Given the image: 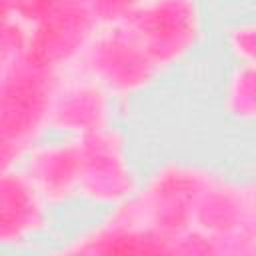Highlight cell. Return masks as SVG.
I'll return each instance as SVG.
<instances>
[{"label": "cell", "mask_w": 256, "mask_h": 256, "mask_svg": "<svg viewBox=\"0 0 256 256\" xmlns=\"http://www.w3.org/2000/svg\"><path fill=\"white\" fill-rule=\"evenodd\" d=\"M48 200L24 170L4 168L2 174V232L4 244H22L46 226Z\"/></svg>", "instance_id": "4"}, {"label": "cell", "mask_w": 256, "mask_h": 256, "mask_svg": "<svg viewBox=\"0 0 256 256\" xmlns=\"http://www.w3.org/2000/svg\"><path fill=\"white\" fill-rule=\"evenodd\" d=\"M108 96L110 94L92 78L76 70L62 72L50 108V126L82 136L104 130Z\"/></svg>", "instance_id": "3"}, {"label": "cell", "mask_w": 256, "mask_h": 256, "mask_svg": "<svg viewBox=\"0 0 256 256\" xmlns=\"http://www.w3.org/2000/svg\"><path fill=\"white\" fill-rule=\"evenodd\" d=\"M194 0H146L118 22L162 70L180 60L200 34Z\"/></svg>", "instance_id": "2"}, {"label": "cell", "mask_w": 256, "mask_h": 256, "mask_svg": "<svg viewBox=\"0 0 256 256\" xmlns=\"http://www.w3.org/2000/svg\"><path fill=\"white\" fill-rule=\"evenodd\" d=\"M232 50L238 58L246 60V66H256V26H242L234 32Z\"/></svg>", "instance_id": "6"}, {"label": "cell", "mask_w": 256, "mask_h": 256, "mask_svg": "<svg viewBox=\"0 0 256 256\" xmlns=\"http://www.w3.org/2000/svg\"><path fill=\"white\" fill-rule=\"evenodd\" d=\"M24 172L48 202H62L74 194H80V140L30 150Z\"/></svg>", "instance_id": "5"}, {"label": "cell", "mask_w": 256, "mask_h": 256, "mask_svg": "<svg viewBox=\"0 0 256 256\" xmlns=\"http://www.w3.org/2000/svg\"><path fill=\"white\" fill-rule=\"evenodd\" d=\"M62 72L30 62L2 66V166L12 168L28 156L50 126V108Z\"/></svg>", "instance_id": "1"}]
</instances>
